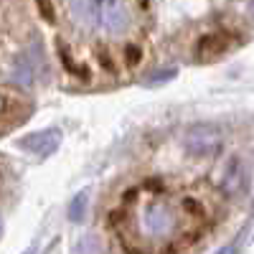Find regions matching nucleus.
Masks as SVG:
<instances>
[{
    "mask_svg": "<svg viewBox=\"0 0 254 254\" xmlns=\"http://www.w3.org/2000/svg\"><path fill=\"white\" fill-rule=\"evenodd\" d=\"M198 216L186 198L176 196H142L125 216V231L145 249H163L176 237L186 234Z\"/></svg>",
    "mask_w": 254,
    "mask_h": 254,
    "instance_id": "nucleus-1",
    "label": "nucleus"
},
{
    "mask_svg": "<svg viewBox=\"0 0 254 254\" xmlns=\"http://www.w3.org/2000/svg\"><path fill=\"white\" fill-rule=\"evenodd\" d=\"M66 13L74 26L110 36H125L135 18L127 0H66Z\"/></svg>",
    "mask_w": 254,
    "mask_h": 254,
    "instance_id": "nucleus-2",
    "label": "nucleus"
},
{
    "mask_svg": "<svg viewBox=\"0 0 254 254\" xmlns=\"http://www.w3.org/2000/svg\"><path fill=\"white\" fill-rule=\"evenodd\" d=\"M61 142V132L59 130H44V132H33L28 137L20 140V147L28 153H36V155H49L54 153Z\"/></svg>",
    "mask_w": 254,
    "mask_h": 254,
    "instance_id": "nucleus-3",
    "label": "nucleus"
},
{
    "mask_svg": "<svg viewBox=\"0 0 254 254\" xmlns=\"http://www.w3.org/2000/svg\"><path fill=\"white\" fill-rule=\"evenodd\" d=\"M36 64H41V49H36V54L26 51L13 66V81L20 87H31L36 79Z\"/></svg>",
    "mask_w": 254,
    "mask_h": 254,
    "instance_id": "nucleus-4",
    "label": "nucleus"
},
{
    "mask_svg": "<svg viewBox=\"0 0 254 254\" xmlns=\"http://www.w3.org/2000/svg\"><path fill=\"white\" fill-rule=\"evenodd\" d=\"M87 208H89V196H87V190H81V193H76L69 203V219L81 221L84 216H87Z\"/></svg>",
    "mask_w": 254,
    "mask_h": 254,
    "instance_id": "nucleus-5",
    "label": "nucleus"
},
{
    "mask_svg": "<svg viewBox=\"0 0 254 254\" xmlns=\"http://www.w3.org/2000/svg\"><path fill=\"white\" fill-rule=\"evenodd\" d=\"M79 249H97V244H92V242H84Z\"/></svg>",
    "mask_w": 254,
    "mask_h": 254,
    "instance_id": "nucleus-6",
    "label": "nucleus"
},
{
    "mask_svg": "<svg viewBox=\"0 0 254 254\" xmlns=\"http://www.w3.org/2000/svg\"><path fill=\"white\" fill-rule=\"evenodd\" d=\"M252 8H254V3H252Z\"/></svg>",
    "mask_w": 254,
    "mask_h": 254,
    "instance_id": "nucleus-7",
    "label": "nucleus"
}]
</instances>
